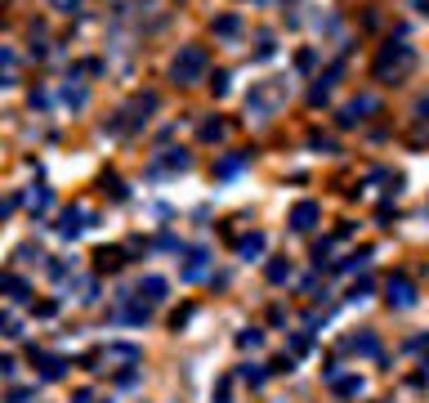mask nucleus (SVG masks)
Segmentation results:
<instances>
[{
  "label": "nucleus",
  "instance_id": "f257e3e1",
  "mask_svg": "<svg viewBox=\"0 0 429 403\" xmlns=\"http://www.w3.org/2000/svg\"><path fill=\"white\" fill-rule=\"evenodd\" d=\"M416 68V50L407 41H385L380 45V54H376V63H371V77L376 81H402L407 72Z\"/></svg>",
  "mask_w": 429,
  "mask_h": 403
},
{
  "label": "nucleus",
  "instance_id": "f03ea898",
  "mask_svg": "<svg viewBox=\"0 0 429 403\" xmlns=\"http://www.w3.org/2000/svg\"><path fill=\"white\" fill-rule=\"evenodd\" d=\"M206 68H211L206 45H183V50L170 58V81H175V85H197L206 77Z\"/></svg>",
  "mask_w": 429,
  "mask_h": 403
},
{
  "label": "nucleus",
  "instance_id": "7ed1b4c3",
  "mask_svg": "<svg viewBox=\"0 0 429 403\" xmlns=\"http://www.w3.org/2000/svg\"><path fill=\"white\" fill-rule=\"evenodd\" d=\"M286 81H260V85H251V94H246V113L251 117H273L282 103H286Z\"/></svg>",
  "mask_w": 429,
  "mask_h": 403
},
{
  "label": "nucleus",
  "instance_id": "20e7f679",
  "mask_svg": "<svg viewBox=\"0 0 429 403\" xmlns=\"http://www.w3.org/2000/svg\"><path fill=\"white\" fill-rule=\"evenodd\" d=\"M148 113H157V94H152V90H148V94H134L126 113H117L121 121H112V130H117V134H121V130H139L143 121H148Z\"/></svg>",
  "mask_w": 429,
  "mask_h": 403
},
{
  "label": "nucleus",
  "instance_id": "39448f33",
  "mask_svg": "<svg viewBox=\"0 0 429 403\" xmlns=\"http://www.w3.org/2000/svg\"><path fill=\"white\" fill-rule=\"evenodd\" d=\"M376 108H380V103L371 99V94H358V99H349L345 108H340V117H336V121H340V126L349 130V126H358V121H362L367 113H376Z\"/></svg>",
  "mask_w": 429,
  "mask_h": 403
},
{
  "label": "nucleus",
  "instance_id": "423d86ee",
  "mask_svg": "<svg viewBox=\"0 0 429 403\" xmlns=\"http://www.w3.org/2000/svg\"><path fill=\"white\" fill-rule=\"evenodd\" d=\"M313 224H317V202H296L291 206V229L304 234V229H313Z\"/></svg>",
  "mask_w": 429,
  "mask_h": 403
},
{
  "label": "nucleus",
  "instance_id": "0eeeda50",
  "mask_svg": "<svg viewBox=\"0 0 429 403\" xmlns=\"http://www.w3.org/2000/svg\"><path fill=\"white\" fill-rule=\"evenodd\" d=\"M411 300H416V287L407 283V278H394V283H389V305H398V309H407Z\"/></svg>",
  "mask_w": 429,
  "mask_h": 403
},
{
  "label": "nucleus",
  "instance_id": "6e6552de",
  "mask_svg": "<svg viewBox=\"0 0 429 403\" xmlns=\"http://www.w3.org/2000/svg\"><path fill=\"white\" fill-rule=\"evenodd\" d=\"M211 27H215V36H237V32H242V18H237V14H219Z\"/></svg>",
  "mask_w": 429,
  "mask_h": 403
},
{
  "label": "nucleus",
  "instance_id": "1a4fd4ad",
  "mask_svg": "<svg viewBox=\"0 0 429 403\" xmlns=\"http://www.w3.org/2000/svg\"><path fill=\"white\" fill-rule=\"evenodd\" d=\"M157 170H188V153H183V148H170L161 162H157Z\"/></svg>",
  "mask_w": 429,
  "mask_h": 403
},
{
  "label": "nucleus",
  "instance_id": "9d476101",
  "mask_svg": "<svg viewBox=\"0 0 429 403\" xmlns=\"http://www.w3.org/2000/svg\"><path fill=\"white\" fill-rule=\"evenodd\" d=\"M18 77H14V50H5L0 45V85H14Z\"/></svg>",
  "mask_w": 429,
  "mask_h": 403
},
{
  "label": "nucleus",
  "instance_id": "9b49d317",
  "mask_svg": "<svg viewBox=\"0 0 429 403\" xmlns=\"http://www.w3.org/2000/svg\"><path fill=\"white\" fill-rule=\"evenodd\" d=\"M134 359H139V350H134V345H117V350L103 354V363H134Z\"/></svg>",
  "mask_w": 429,
  "mask_h": 403
},
{
  "label": "nucleus",
  "instance_id": "f8f14e48",
  "mask_svg": "<svg viewBox=\"0 0 429 403\" xmlns=\"http://www.w3.org/2000/svg\"><path fill=\"white\" fill-rule=\"evenodd\" d=\"M246 162H251V153H232V157H224V162H219V175H237Z\"/></svg>",
  "mask_w": 429,
  "mask_h": 403
},
{
  "label": "nucleus",
  "instance_id": "ddd939ff",
  "mask_svg": "<svg viewBox=\"0 0 429 403\" xmlns=\"http://www.w3.org/2000/svg\"><path fill=\"white\" fill-rule=\"evenodd\" d=\"M202 274H206V251H192L183 264V278H202Z\"/></svg>",
  "mask_w": 429,
  "mask_h": 403
},
{
  "label": "nucleus",
  "instance_id": "4468645a",
  "mask_svg": "<svg viewBox=\"0 0 429 403\" xmlns=\"http://www.w3.org/2000/svg\"><path fill=\"white\" fill-rule=\"evenodd\" d=\"M72 81H77V77H67V85H63V99H67L72 108H85V99H90V94H85L81 85H72Z\"/></svg>",
  "mask_w": 429,
  "mask_h": 403
},
{
  "label": "nucleus",
  "instance_id": "2eb2a0df",
  "mask_svg": "<svg viewBox=\"0 0 429 403\" xmlns=\"http://www.w3.org/2000/svg\"><path fill=\"white\" fill-rule=\"evenodd\" d=\"M139 291H148V300H166V283H161V278H143Z\"/></svg>",
  "mask_w": 429,
  "mask_h": 403
},
{
  "label": "nucleus",
  "instance_id": "dca6fc26",
  "mask_svg": "<svg viewBox=\"0 0 429 403\" xmlns=\"http://www.w3.org/2000/svg\"><path fill=\"white\" fill-rule=\"evenodd\" d=\"M27 206H32V211H45V206H50V188H32L27 193Z\"/></svg>",
  "mask_w": 429,
  "mask_h": 403
},
{
  "label": "nucleus",
  "instance_id": "f3484780",
  "mask_svg": "<svg viewBox=\"0 0 429 403\" xmlns=\"http://www.w3.org/2000/svg\"><path fill=\"white\" fill-rule=\"evenodd\" d=\"M264 251V234H251L246 242H242V255H246V260H251V255H260Z\"/></svg>",
  "mask_w": 429,
  "mask_h": 403
},
{
  "label": "nucleus",
  "instance_id": "a211bd4d",
  "mask_svg": "<svg viewBox=\"0 0 429 403\" xmlns=\"http://www.w3.org/2000/svg\"><path fill=\"white\" fill-rule=\"evenodd\" d=\"M202 139H224V121H202Z\"/></svg>",
  "mask_w": 429,
  "mask_h": 403
},
{
  "label": "nucleus",
  "instance_id": "6ab92c4d",
  "mask_svg": "<svg viewBox=\"0 0 429 403\" xmlns=\"http://www.w3.org/2000/svg\"><path fill=\"white\" fill-rule=\"evenodd\" d=\"M309 143H313V148H322V153H336V139H331V134H322V130H313Z\"/></svg>",
  "mask_w": 429,
  "mask_h": 403
},
{
  "label": "nucleus",
  "instance_id": "aec40b11",
  "mask_svg": "<svg viewBox=\"0 0 429 403\" xmlns=\"http://www.w3.org/2000/svg\"><path fill=\"white\" fill-rule=\"evenodd\" d=\"M94 260H99V269H117V264H121V251H107V247H103Z\"/></svg>",
  "mask_w": 429,
  "mask_h": 403
},
{
  "label": "nucleus",
  "instance_id": "412c9836",
  "mask_svg": "<svg viewBox=\"0 0 429 403\" xmlns=\"http://www.w3.org/2000/svg\"><path fill=\"white\" fill-rule=\"evenodd\" d=\"M268 278H273V283H286V278H291V264L273 260V264H268Z\"/></svg>",
  "mask_w": 429,
  "mask_h": 403
},
{
  "label": "nucleus",
  "instance_id": "4be33fe9",
  "mask_svg": "<svg viewBox=\"0 0 429 403\" xmlns=\"http://www.w3.org/2000/svg\"><path fill=\"white\" fill-rule=\"evenodd\" d=\"M313 63H317V50H300V54H296V68H300V72H309Z\"/></svg>",
  "mask_w": 429,
  "mask_h": 403
},
{
  "label": "nucleus",
  "instance_id": "5701e85b",
  "mask_svg": "<svg viewBox=\"0 0 429 403\" xmlns=\"http://www.w3.org/2000/svg\"><path fill=\"white\" fill-rule=\"evenodd\" d=\"M211 90H215V99H224V94H228V72H215Z\"/></svg>",
  "mask_w": 429,
  "mask_h": 403
},
{
  "label": "nucleus",
  "instance_id": "b1692460",
  "mask_svg": "<svg viewBox=\"0 0 429 403\" xmlns=\"http://www.w3.org/2000/svg\"><path fill=\"white\" fill-rule=\"evenodd\" d=\"M50 5L58 9V14H77V9H81V0H50Z\"/></svg>",
  "mask_w": 429,
  "mask_h": 403
},
{
  "label": "nucleus",
  "instance_id": "393cba45",
  "mask_svg": "<svg viewBox=\"0 0 429 403\" xmlns=\"http://www.w3.org/2000/svg\"><path fill=\"white\" fill-rule=\"evenodd\" d=\"M273 54V36H260V50H255V58H268Z\"/></svg>",
  "mask_w": 429,
  "mask_h": 403
},
{
  "label": "nucleus",
  "instance_id": "a878e982",
  "mask_svg": "<svg viewBox=\"0 0 429 403\" xmlns=\"http://www.w3.org/2000/svg\"><path fill=\"white\" fill-rule=\"evenodd\" d=\"M411 9H416V14H425V18H429V0H411Z\"/></svg>",
  "mask_w": 429,
  "mask_h": 403
}]
</instances>
